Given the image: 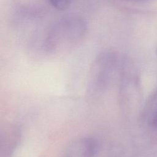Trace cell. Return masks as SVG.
Here are the masks:
<instances>
[{
  "label": "cell",
  "mask_w": 157,
  "mask_h": 157,
  "mask_svg": "<svg viewBox=\"0 0 157 157\" xmlns=\"http://www.w3.org/2000/svg\"><path fill=\"white\" fill-rule=\"evenodd\" d=\"M124 65V58L114 50L99 53L91 65L87 78L86 92L91 98L102 96L114 84Z\"/></svg>",
  "instance_id": "obj_1"
},
{
  "label": "cell",
  "mask_w": 157,
  "mask_h": 157,
  "mask_svg": "<svg viewBox=\"0 0 157 157\" xmlns=\"http://www.w3.org/2000/svg\"><path fill=\"white\" fill-rule=\"evenodd\" d=\"M87 28L86 21L80 17H63L47 30L42 44L43 50L48 53H56L69 49L83 39Z\"/></svg>",
  "instance_id": "obj_2"
},
{
  "label": "cell",
  "mask_w": 157,
  "mask_h": 157,
  "mask_svg": "<svg viewBox=\"0 0 157 157\" xmlns=\"http://www.w3.org/2000/svg\"><path fill=\"white\" fill-rule=\"evenodd\" d=\"M99 148L96 139L91 137H82L69 144L62 157H96Z\"/></svg>",
  "instance_id": "obj_3"
},
{
  "label": "cell",
  "mask_w": 157,
  "mask_h": 157,
  "mask_svg": "<svg viewBox=\"0 0 157 157\" xmlns=\"http://www.w3.org/2000/svg\"><path fill=\"white\" fill-rule=\"evenodd\" d=\"M21 132L14 124L6 126L1 130L0 140V157H12L20 139Z\"/></svg>",
  "instance_id": "obj_4"
},
{
  "label": "cell",
  "mask_w": 157,
  "mask_h": 157,
  "mask_svg": "<svg viewBox=\"0 0 157 157\" xmlns=\"http://www.w3.org/2000/svg\"><path fill=\"white\" fill-rule=\"evenodd\" d=\"M50 4L56 9L64 10L69 7L71 0H48Z\"/></svg>",
  "instance_id": "obj_5"
},
{
  "label": "cell",
  "mask_w": 157,
  "mask_h": 157,
  "mask_svg": "<svg viewBox=\"0 0 157 157\" xmlns=\"http://www.w3.org/2000/svg\"><path fill=\"white\" fill-rule=\"evenodd\" d=\"M131 1H132V0H131Z\"/></svg>",
  "instance_id": "obj_6"
}]
</instances>
